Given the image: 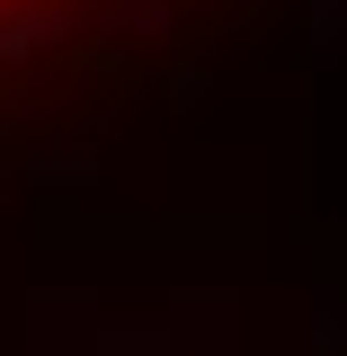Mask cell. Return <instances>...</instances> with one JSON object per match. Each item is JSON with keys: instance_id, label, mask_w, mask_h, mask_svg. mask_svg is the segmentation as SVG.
Instances as JSON below:
<instances>
[{"instance_id": "obj_1", "label": "cell", "mask_w": 347, "mask_h": 356, "mask_svg": "<svg viewBox=\"0 0 347 356\" xmlns=\"http://www.w3.org/2000/svg\"><path fill=\"white\" fill-rule=\"evenodd\" d=\"M0 9H18V0H0Z\"/></svg>"}]
</instances>
